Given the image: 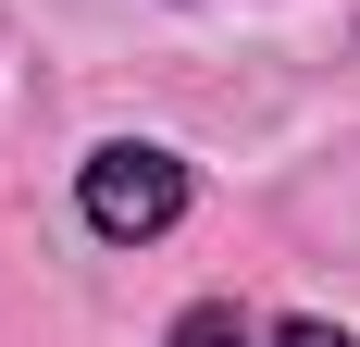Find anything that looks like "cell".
I'll use <instances>...</instances> for the list:
<instances>
[{
	"label": "cell",
	"mask_w": 360,
	"mask_h": 347,
	"mask_svg": "<svg viewBox=\"0 0 360 347\" xmlns=\"http://www.w3.org/2000/svg\"><path fill=\"white\" fill-rule=\"evenodd\" d=\"M75 211H87V236L137 248V236H162V223L186 211V162L174 149H100V162L75 174Z\"/></svg>",
	"instance_id": "6da1fadb"
},
{
	"label": "cell",
	"mask_w": 360,
	"mask_h": 347,
	"mask_svg": "<svg viewBox=\"0 0 360 347\" xmlns=\"http://www.w3.org/2000/svg\"><path fill=\"white\" fill-rule=\"evenodd\" d=\"M162 347H249V322L224 310V298H199V310H186V322H174V335H162Z\"/></svg>",
	"instance_id": "7a4b0ae2"
},
{
	"label": "cell",
	"mask_w": 360,
	"mask_h": 347,
	"mask_svg": "<svg viewBox=\"0 0 360 347\" xmlns=\"http://www.w3.org/2000/svg\"><path fill=\"white\" fill-rule=\"evenodd\" d=\"M261 347H348V335H335V322H274Z\"/></svg>",
	"instance_id": "3957f363"
}]
</instances>
